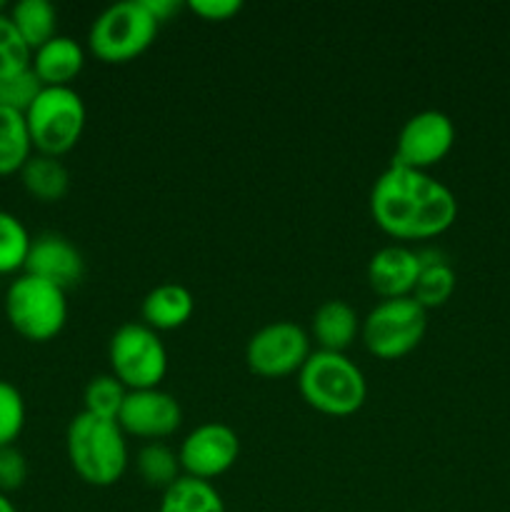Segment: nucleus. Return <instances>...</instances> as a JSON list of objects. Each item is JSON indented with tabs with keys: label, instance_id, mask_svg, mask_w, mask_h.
<instances>
[{
	"label": "nucleus",
	"instance_id": "2f4dec72",
	"mask_svg": "<svg viewBox=\"0 0 510 512\" xmlns=\"http://www.w3.org/2000/svg\"><path fill=\"white\" fill-rule=\"evenodd\" d=\"M0 512H18V510H15V505L10 503L8 495H5V493H0Z\"/></svg>",
	"mask_w": 510,
	"mask_h": 512
},
{
	"label": "nucleus",
	"instance_id": "9b49d317",
	"mask_svg": "<svg viewBox=\"0 0 510 512\" xmlns=\"http://www.w3.org/2000/svg\"><path fill=\"white\" fill-rule=\"evenodd\" d=\"M240 455V438L230 425L203 423L185 435L178 458L185 475L198 480H215L228 473Z\"/></svg>",
	"mask_w": 510,
	"mask_h": 512
},
{
	"label": "nucleus",
	"instance_id": "f8f14e48",
	"mask_svg": "<svg viewBox=\"0 0 510 512\" xmlns=\"http://www.w3.org/2000/svg\"><path fill=\"white\" fill-rule=\"evenodd\" d=\"M180 423H183L180 403L163 388L128 390V398L118 415V425L125 435H135L148 443H163V438L173 435Z\"/></svg>",
	"mask_w": 510,
	"mask_h": 512
},
{
	"label": "nucleus",
	"instance_id": "5701e85b",
	"mask_svg": "<svg viewBox=\"0 0 510 512\" xmlns=\"http://www.w3.org/2000/svg\"><path fill=\"white\" fill-rule=\"evenodd\" d=\"M138 473L145 485L158 490H168L180 478V458L170 445L165 443H145L138 450Z\"/></svg>",
	"mask_w": 510,
	"mask_h": 512
},
{
	"label": "nucleus",
	"instance_id": "f03ea898",
	"mask_svg": "<svg viewBox=\"0 0 510 512\" xmlns=\"http://www.w3.org/2000/svg\"><path fill=\"white\" fill-rule=\"evenodd\" d=\"M68 460L80 480L95 488H110L128 470V440L118 420L78 413L65 433Z\"/></svg>",
	"mask_w": 510,
	"mask_h": 512
},
{
	"label": "nucleus",
	"instance_id": "f257e3e1",
	"mask_svg": "<svg viewBox=\"0 0 510 512\" xmlns=\"http://www.w3.org/2000/svg\"><path fill=\"white\" fill-rule=\"evenodd\" d=\"M370 215L395 240H430L458 218L453 190L428 170L390 163L370 190Z\"/></svg>",
	"mask_w": 510,
	"mask_h": 512
},
{
	"label": "nucleus",
	"instance_id": "c85d7f7f",
	"mask_svg": "<svg viewBox=\"0 0 510 512\" xmlns=\"http://www.w3.org/2000/svg\"><path fill=\"white\" fill-rule=\"evenodd\" d=\"M28 478V460L15 445L0 448V493L18 490Z\"/></svg>",
	"mask_w": 510,
	"mask_h": 512
},
{
	"label": "nucleus",
	"instance_id": "39448f33",
	"mask_svg": "<svg viewBox=\"0 0 510 512\" xmlns=\"http://www.w3.org/2000/svg\"><path fill=\"white\" fill-rule=\"evenodd\" d=\"M5 315L23 338L45 343L68 323V293L48 280L23 273L5 290Z\"/></svg>",
	"mask_w": 510,
	"mask_h": 512
},
{
	"label": "nucleus",
	"instance_id": "f3484780",
	"mask_svg": "<svg viewBox=\"0 0 510 512\" xmlns=\"http://www.w3.org/2000/svg\"><path fill=\"white\" fill-rule=\"evenodd\" d=\"M195 310V298L185 285L160 283L143 298L140 313L143 323L153 330H175L190 320Z\"/></svg>",
	"mask_w": 510,
	"mask_h": 512
},
{
	"label": "nucleus",
	"instance_id": "cd10ccee",
	"mask_svg": "<svg viewBox=\"0 0 510 512\" xmlns=\"http://www.w3.org/2000/svg\"><path fill=\"white\" fill-rule=\"evenodd\" d=\"M25 428V400L8 380H0V448L13 445Z\"/></svg>",
	"mask_w": 510,
	"mask_h": 512
},
{
	"label": "nucleus",
	"instance_id": "bb28decb",
	"mask_svg": "<svg viewBox=\"0 0 510 512\" xmlns=\"http://www.w3.org/2000/svg\"><path fill=\"white\" fill-rule=\"evenodd\" d=\"M40 90H43V83H40L33 68H25L13 75H3L0 78V108L25 113L33 105V100L38 98Z\"/></svg>",
	"mask_w": 510,
	"mask_h": 512
},
{
	"label": "nucleus",
	"instance_id": "393cba45",
	"mask_svg": "<svg viewBox=\"0 0 510 512\" xmlns=\"http://www.w3.org/2000/svg\"><path fill=\"white\" fill-rule=\"evenodd\" d=\"M30 240L28 228L13 213L0 210V275L25 268Z\"/></svg>",
	"mask_w": 510,
	"mask_h": 512
},
{
	"label": "nucleus",
	"instance_id": "b1692460",
	"mask_svg": "<svg viewBox=\"0 0 510 512\" xmlns=\"http://www.w3.org/2000/svg\"><path fill=\"white\" fill-rule=\"evenodd\" d=\"M125 398H128V388H125L113 373L95 375V378H90V383L85 385V413L98 415V418L118 420Z\"/></svg>",
	"mask_w": 510,
	"mask_h": 512
},
{
	"label": "nucleus",
	"instance_id": "20e7f679",
	"mask_svg": "<svg viewBox=\"0 0 510 512\" xmlns=\"http://www.w3.org/2000/svg\"><path fill=\"white\" fill-rule=\"evenodd\" d=\"M85 120H88V110H85L83 95L70 85L68 88L43 85L33 105L25 110L33 148L53 158H60L78 145Z\"/></svg>",
	"mask_w": 510,
	"mask_h": 512
},
{
	"label": "nucleus",
	"instance_id": "ddd939ff",
	"mask_svg": "<svg viewBox=\"0 0 510 512\" xmlns=\"http://www.w3.org/2000/svg\"><path fill=\"white\" fill-rule=\"evenodd\" d=\"M25 273L43 278L48 283L58 285L68 293L70 288L83 280L85 260L83 253L70 243L65 235L43 233L30 240L28 258H25Z\"/></svg>",
	"mask_w": 510,
	"mask_h": 512
},
{
	"label": "nucleus",
	"instance_id": "7c9ffc66",
	"mask_svg": "<svg viewBox=\"0 0 510 512\" xmlns=\"http://www.w3.org/2000/svg\"><path fill=\"white\" fill-rule=\"evenodd\" d=\"M145 5H148V10L153 13V18L158 20V23H165V20H170L180 8H183L178 0H145Z\"/></svg>",
	"mask_w": 510,
	"mask_h": 512
},
{
	"label": "nucleus",
	"instance_id": "a878e982",
	"mask_svg": "<svg viewBox=\"0 0 510 512\" xmlns=\"http://www.w3.org/2000/svg\"><path fill=\"white\" fill-rule=\"evenodd\" d=\"M33 50L18 33L8 13H0V78L30 68Z\"/></svg>",
	"mask_w": 510,
	"mask_h": 512
},
{
	"label": "nucleus",
	"instance_id": "6ab92c4d",
	"mask_svg": "<svg viewBox=\"0 0 510 512\" xmlns=\"http://www.w3.org/2000/svg\"><path fill=\"white\" fill-rule=\"evenodd\" d=\"M20 180L25 190L40 203H58L70 190L68 168L53 155H30V160L20 170Z\"/></svg>",
	"mask_w": 510,
	"mask_h": 512
},
{
	"label": "nucleus",
	"instance_id": "0eeeda50",
	"mask_svg": "<svg viewBox=\"0 0 510 512\" xmlns=\"http://www.w3.org/2000/svg\"><path fill=\"white\" fill-rule=\"evenodd\" d=\"M428 330V310L408 295V298L380 300L360 323L368 353L383 360H398L413 353Z\"/></svg>",
	"mask_w": 510,
	"mask_h": 512
},
{
	"label": "nucleus",
	"instance_id": "4be33fe9",
	"mask_svg": "<svg viewBox=\"0 0 510 512\" xmlns=\"http://www.w3.org/2000/svg\"><path fill=\"white\" fill-rule=\"evenodd\" d=\"M8 15L30 50H38L58 35V13L48 0H18Z\"/></svg>",
	"mask_w": 510,
	"mask_h": 512
},
{
	"label": "nucleus",
	"instance_id": "aec40b11",
	"mask_svg": "<svg viewBox=\"0 0 510 512\" xmlns=\"http://www.w3.org/2000/svg\"><path fill=\"white\" fill-rule=\"evenodd\" d=\"M158 512H225V503L213 483L180 475L168 490H163Z\"/></svg>",
	"mask_w": 510,
	"mask_h": 512
},
{
	"label": "nucleus",
	"instance_id": "a211bd4d",
	"mask_svg": "<svg viewBox=\"0 0 510 512\" xmlns=\"http://www.w3.org/2000/svg\"><path fill=\"white\" fill-rule=\"evenodd\" d=\"M420 255V275L415 283L413 298L423 305L425 310L440 308L455 293V270L450 260L440 250H418Z\"/></svg>",
	"mask_w": 510,
	"mask_h": 512
},
{
	"label": "nucleus",
	"instance_id": "9d476101",
	"mask_svg": "<svg viewBox=\"0 0 510 512\" xmlns=\"http://www.w3.org/2000/svg\"><path fill=\"white\" fill-rule=\"evenodd\" d=\"M455 145V125L443 110H420L410 115L398 133L393 163L428 170L445 158Z\"/></svg>",
	"mask_w": 510,
	"mask_h": 512
},
{
	"label": "nucleus",
	"instance_id": "412c9836",
	"mask_svg": "<svg viewBox=\"0 0 510 512\" xmlns=\"http://www.w3.org/2000/svg\"><path fill=\"white\" fill-rule=\"evenodd\" d=\"M33 155L25 113L0 108V175L20 173Z\"/></svg>",
	"mask_w": 510,
	"mask_h": 512
},
{
	"label": "nucleus",
	"instance_id": "c756f323",
	"mask_svg": "<svg viewBox=\"0 0 510 512\" xmlns=\"http://www.w3.org/2000/svg\"><path fill=\"white\" fill-rule=\"evenodd\" d=\"M188 8L193 10L198 18L220 23V20H228L233 18V15H238L240 10H243V3H240V0H190Z\"/></svg>",
	"mask_w": 510,
	"mask_h": 512
},
{
	"label": "nucleus",
	"instance_id": "dca6fc26",
	"mask_svg": "<svg viewBox=\"0 0 510 512\" xmlns=\"http://www.w3.org/2000/svg\"><path fill=\"white\" fill-rule=\"evenodd\" d=\"M360 323L358 310L348 300H325L310 320V340L318 343V350L345 353L360 335Z\"/></svg>",
	"mask_w": 510,
	"mask_h": 512
},
{
	"label": "nucleus",
	"instance_id": "6e6552de",
	"mask_svg": "<svg viewBox=\"0 0 510 512\" xmlns=\"http://www.w3.org/2000/svg\"><path fill=\"white\" fill-rule=\"evenodd\" d=\"M110 373L128 390L160 388L168 373V350L158 330L145 323H123L108 343Z\"/></svg>",
	"mask_w": 510,
	"mask_h": 512
},
{
	"label": "nucleus",
	"instance_id": "7ed1b4c3",
	"mask_svg": "<svg viewBox=\"0 0 510 512\" xmlns=\"http://www.w3.org/2000/svg\"><path fill=\"white\" fill-rule=\"evenodd\" d=\"M298 388L305 403L318 413L345 415L358 413L368 398L365 375L345 353L313 350L298 370Z\"/></svg>",
	"mask_w": 510,
	"mask_h": 512
},
{
	"label": "nucleus",
	"instance_id": "4468645a",
	"mask_svg": "<svg viewBox=\"0 0 510 512\" xmlns=\"http://www.w3.org/2000/svg\"><path fill=\"white\" fill-rule=\"evenodd\" d=\"M420 275L418 250L408 245H385L375 250L368 263V283L383 300L413 295Z\"/></svg>",
	"mask_w": 510,
	"mask_h": 512
},
{
	"label": "nucleus",
	"instance_id": "1a4fd4ad",
	"mask_svg": "<svg viewBox=\"0 0 510 512\" xmlns=\"http://www.w3.org/2000/svg\"><path fill=\"white\" fill-rule=\"evenodd\" d=\"M310 333L290 320H275L250 335L245 345V363L263 378H285L298 373L310 358Z\"/></svg>",
	"mask_w": 510,
	"mask_h": 512
},
{
	"label": "nucleus",
	"instance_id": "423d86ee",
	"mask_svg": "<svg viewBox=\"0 0 510 512\" xmlns=\"http://www.w3.org/2000/svg\"><path fill=\"white\" fill-rule=\"evenodd\" d=\"M158 28L145 0H123L93 20L88 45L103 63H128L153 45Z\"/></svg>",
	"mask_w": 510,
	"mask_h": 512
},
{
	"label": "nucleus",
	"instance_id": "2eb2a0df",
	"mask_svg": "<svg viewBox=\"0 0 510 512\" xmlns=\"http://www.w3.org/2000/svg\"><path fill=\"white\" fill-rule=\"evenodd\" d=\"M85 65V50L70 35H55L48 43L33 50L30 68L48 88H68Z\"/></svg>",
	"mask_w": 510,
	"mask_h": 512
}]
</instances>
